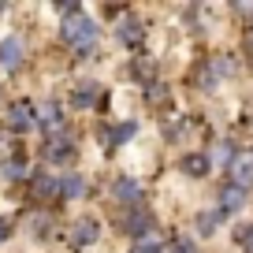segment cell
<instances>
[{"label": "cell", "mask_w": 253, "mask_h": 253, "mask_svg": "<svg viewBox=\"0 0 253 253\" xmlns=\"http://www.w3.org/2000/svg\"><path fill=\"white\" fill-rule=\"evenodd\" d=\"M63 41H67V45H75V48H89V45L97 41V26H93V19H86L82 11L67 15V19H63Z\"/></svg>", "instance_id": "1"}, {"label": "cell", "mask_w": 253, "mask_h": 253, "mask_svg": "<svg viewBox=\"0 0 253 253\" xmlns=\"http://www.w3.org/2000/svg\"><path fill=\"white\" fill-rule=\"evenodd\" d=\"M71 157H75V142L67 134H52L45 142V160H52V164H67Z\"/></svg>", "instance_id": "2"}, {"label": "cell", "mask_w": 253, "mask_h": 253, "mask_svg": "<svg viewBox=\"0 0 253 253\" xmlns=\"http://www.w3.org/2000/svg\"><path fill=\"white\" fill-rule=\"evenodd\" d=\"M227 171H231V179H235V186L246 190L253 182V153H235L231 164H227Z\"/></svg>", "instance_id": "3"}, {"label": "cell", "mask_w": 253, "mask_h": 253, "mask_svg": "<svg viewBox=\"0 0 253 253\" xmlns=\"http://www.w3.org/2000/svg\"><path fill=\"white\" fill-rule=\"evenodd\" d=\"M97 235H101V227H97L93 216H82L79 223L71 227V246H93Z\"/></svg>", "instance_id": "4"}, {"label": "cell", "mask_w": 253, "mask_h": 253, "mask_svg": "<svg viewBox=\"0 0 253 253\" xmlns=\"http://www.w3.org/2000/svg\"><path fill=\"white\" fill-rule=\"evenodd\" d=\"M8 126L19 130V134L30 130V126H34V104L30 101H15V104H11V116H8Z\"/></svg>", "instance_id": "5"}, {"label": "cell", "mask_w": 253, "mask_h": 253, "mask_svg": "<svg viewBox=\"0 0 253 253\" xmlns=\"http://www.w3.org/2000/svg\"><path fill=\"white\" fill-rule=\"evenodd\" d=\"M246 205V190L242 186H223V194H220V212H238V209Z\"/></svg>", "instance_id": "6"}, {"label": "cell", "mask_w": 253, "mask_h": 253, "mask_svg": "<svg viewBox=\"0 0 253 253\" xmlns=\"http://www.w3.org/2000/svg\"><path fill=\"white\" fill-rule=\"evenodd\" d=\"M182 175H190V179H201V175H209V157H201V153H186V157L179 160Z\"/></svg>", "instance_id": "7"}, {"label": "cell", "mask_w": 253, "mask_h": 253, "mask_svg": "<svg viewBox=\"0 0 253 253\" xmlns=\"http://www.w3.org/2000/svg\"><path fill=\"white\" fill-rule=\"evenodd\" d=\"M34 198H38V201L60 198V179H56V175H41V179H34Z\"/></svg>", "instance_id": "8"}, {"label": "cell", "mask_w": 253, "mask_h": 253, "mask_svg": "<svg viewBox=\"0 0 253 253\" xmlns=\"http://www.w3.org/2000/svg\"><path fill=\"white\" fill-rule=\"evenodd\" d=\"M19 60H23V45H19L15 38H8V41H0V67H19Z\"/></svg>", "instance_id": "9"}, {"label": "cell", "mask_w": 253, "mask_h": 253, "mask_svg": "<svg viewBox=\"0 0 253 253\" xmlns=\"http://www.w3.org/2000/svg\"><path fill=\"white\" fill-rule=\"evenodd\" d=\"M119 38H123V45H142V38H145V30H142V23L138 19H123V26H119Z\"/></svg>", "instance_id": "10"}, {"label": "cell", "mask_w": 253, "mask_h": 253, "mask_svg": "<svg viewBox=\"0 0 253 253\" xmlns=\"http://www.w3.org/2000/svg\"><path fill=\"white\" fill-rule=\"evenodd\" d=\"M145 101H149L153 108H168V104H171V93H168L164 82H149V86H145Z\"/></svg>", "instance_id": "11"}, {"label": "cell", "mask_w": 253, "mask_h": 253, "mask_svg": "<svg viewBox=\"0 0 253 253\" xmlns=\"http://www.w3.org/2000/svg\"><path fill=\"white\" fill-rule=\"evenodd\" d=\"M93 101H97V82H82V86L75 89V104H79V108H89Z\"/></svg>", "instance_id": "12"}, {"label": "cell", "mask_w": 253, "mask_h": 253, "mask_svg": "<svg viewBox=\"0 0 253 253\" xmlns=\"http://www.w3.org/2000/svg\"><path fill=\"white\" fill-rule=\"evenodd\" d=\"M116 194H119V198H126V201H134V205H138V198H142L138 182H130V179H119L116 182Z\"/></svg>", "instance_id": "13"}, {"label": "cell", "mask_w": 253, "mask_h": 253, "mask_svg": "<svg viewBox=\"0 0 253 253\" xmlns=\"http://www.w3.org/2000/svg\"><path fill=\"white\" fill-rule=\"evenodd\" d=\"M38 119H41L45 126H60V108H56L52 101H48V104H41V108H38Z\"/></svg>", "instance_id": "14"}, {"label": "cell", "mask_w": 253, "mask_h": 253, "mask_svg": "<svg viewBox=\"0 0 253 253\" xmlns=\"http://www.w3.org/2000/svg\"><path fill=\"white\" fill-rule=\"evenodd\" d=\"M4 175H8V179H26V160H23V157H8Z\"/></svg>", "instance_id": "15"}, {"label": "cell", "mask_w": 253, "mask_h": 253, "mask_svg": "<svg viewBox=\"0 0 253 253\" xmlns=\"http://www.w3.org/2000/svg\"><path fill=\"white\" fill-rule=\"evenodd\" d=\"M130 134H134V123H123V126H116L112 134H104V142H108V149H112L116 142H126Z\"/></svg>", "instance_id": "16"}, {"label": "cell", "mask_w": 253, "mask_h": 253, "mask_svg": "<svg viewBox=\"0 0 253 253\" xmlns=\"http://www.w3.org/2000/svg\"><path fill=\"white\" fill-rule=\"evenodd\" d=\"M82 190H86V182H82L79 175H71V179H63V182H60V194H67V198H79Z\"/></svg>", "instance_id": "17"}, {"label": "cell", "mask_w": 253, "mask_h": 253, "mask_svg": "<svg viewBox=\"0 0 253 253\" xmlns=\"http://www.w3.org/2000/svg\"><path fill=\"white\" fill-rule=\"evenodd\" d=\"M153 227V220H149V212H142V209H134V212H130V231H149Z\"/></svg>", "instance_id": "18"}, {"label": "cell", "mask_w": 253, "mask_h": 253, "mask_svg": "<svg viewBox=\"0 0 253 253\" xmlns=\"http://www.w3.org/2000/svg\"><path fill=\"white\" fill-rule=\"evenodd\" d=\"M216 223H220V216H216V212H201L198 216V231H201V235H209Z\"/></svg>", "instance_id": "19"}, {"label": "cell", "mask_w": 253, "mask_h": 253, "mask_svg": "<svg viewBox=\"0 0 253 253\" xmlns=\"http://www.w3.org/2000/svg\"><path fill=\"white\" fill-rule=\"evenodd\" d=\"M168 253H198V250H194V242H190V238H175Z\"/></svg>", "instance_id": "20"}, {"label": "cell", "mask_w": 253, "mask_h": 253, "mask_svg": "<svg viewBox=\"0 0 253 253\" xmlns=\"http://www.w3.org/2000/svg\"><path fill=\"white\" fill-rule=\"evenodd\" d=\"M130 253H160V246L157 242H142V246H134Z\"/></svg>", "instance_id": "21"}, {"label": "cell", "mask_w": 253, "mask_h": 253, "mask_svg": "<svg viewBox=\"0 0 253 253\" xmlns=\"http://www.w3.org/2000/svg\"><path fill=\"white\" fill-rule=\"evenodd\" d=\"M242 242H246V253H253V231H246V235H242Z\"/></svg>", "instance_id": "22"}, {"label": "cell", "mask_w": 253, "mask_h": 253, "mask_svg": "<svg viewBox=\"0 0 253 253\" xmlns=\"http://www.w3.org/2000/svg\"><path fill=\"white\" fill-rule=\"evenodd\" d=\"M0 153H8V134L0 130Z\"/></svg>", "instance_id": "23"}, {"label": "cell", "mask_w": 253, "mask_h": 253, "mask_svg": "<svg viewBox=\"0 0 253 253\" xmlns=\"http://www.w3.org/2000/svg\"><path fill=\"white\" fill-rule=\"evenodd\" d=\"M4 231H8V223H4V220H0V242H4Z\"/></svg>", "instance_id": "24"}]
</instances>
